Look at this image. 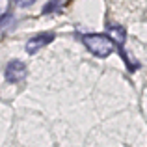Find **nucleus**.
<instances>
[{"label":"nucleus","mask_w":147,"mask_h":147,"mask_svg":"<svg viewBox=\"0 0 147 147\" xmlns=\"http://www.w3.org/2000/svg\"><path fill=\"white\" fill-rule=\"evenodd\" d=\"M82 43H84V47L97 58H108L115 50V43L106 34H84Z\"/></svg>","instance_id":"obj_1"},{"label":"nucleus","mask_w":147,"mask_h":147,"mask_svg":"<svg viewBox=\"0 0 147 147\" xmlns=\"http://www.w3.org/2000/svg\"><path fill=\"white\" fill-rule=\"evenodd\" d=\"M58 7H60V0H50V4H47V6L43 7V13H52Z\"/></svg>","instance_id":"obj_6"},{"label":"nucleus","mask_w":147,"mask_h":147,"mask_svg":"<svg viewBox=\"0 0 147 147\" xmlns=\"http://www.w3.org/2000/svg\"><path fill=\"white\" fill-rule=\"evenodd\" d=\"M106 36L115 43V47H123L127 41V32L121 24H108L106 26Z\"/></svg>","instance_id":"obj_4"},{"label":"nucleus","mask_w":147,"mask_h":147,"mask_svg":"<svg viewBox=\"0 0 147 147\" xmlns=\"http://www.w3.org/2000/svg\"><path fill=\"white\" fill-rule=\"evenodd\" d=\"M9 9H11V2L9 0H0V21L9 15Z\"/></svg>","instance_id":"obj_5"},{"label":"nucleus","mask_w":147,"mask_h":147,"mask_svg":"<svg viewBox=\"0 0 147 147\" xmlns=\"http://www.w3.org/2000/svg\"><path fill=\"white\" fill-rule=\"evenodd\" d=\"M34 2H36V0H15V4H17L19 7H28V6H32Z\"/></svg>","instance_id":"obj_7"},{"label":"nucleus","mask_w":147,"mask_h":147,"mask_svg":"<svg viewBox=\"0 0 147 147\" xmlns=\"http://www.w3.org/2000/svg\"><path fill=\"white\" fill-rule=\"evenodd\" d=\"M4 76H6V80H7V82H11V84H17V82H21V80H24V76H26V65H24V61L11 60L9 63L6 65Z\"/></svg>","instance_id":"obj_3"},{"label":"nucleus","mask_w":147,"mask_h":147,"mask_svg":"<svg viewBox=\"0 0 147 147\" xmlns=\"http://www.w3.org/2000/svg\"><path fill=\"white\" fill-rule=\"evenodd\" d=\"M56 39V34L54 32H39L36 34V36H32L28 41H26V52L28 54H36L39 52L43 47H47V45H50L52 41Z\"/></svg>","instance_id":"obj_2"}]
</instances>
